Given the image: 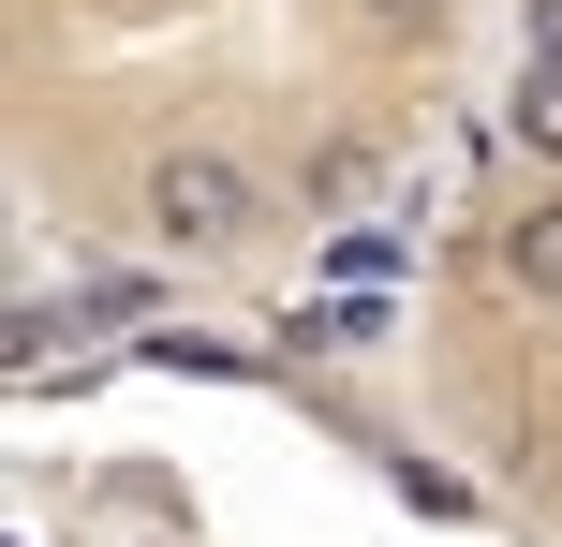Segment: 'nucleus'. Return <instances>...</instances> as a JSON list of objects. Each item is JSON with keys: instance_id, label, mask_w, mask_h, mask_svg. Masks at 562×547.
<instances>
[{"instance_id": "obj_1", "label": "nucleus", "mask_w": 562, "mask_h": 547, "mask_svg": "<svg viewBox=\"0 0 562 547\" xmlns=\"http://www.w3.org/2000/svg\"><path fill=\"white\" fill-rule=\"evenodd\" d=\"M134 207H148V237L193 252V266H223V252H252V237H267V178L237 163V148H164V163L134 178Z\"/></svg>"}, {"instance_id": "obj_2", "label": "nucleus", "mask_w": 562, "mask_h": 547, "mask_svg": "<svg viewBox=\"0 0 562 547\" xmlns=\"http://www.w3.org/2000/svg\"><path fill=\"white\" fill-rule=\"evenodd\" d=\"M504 282L533 296V311H562V193H533V207H504Z\"/></svg>"}, {"instance_id": "obj_3", "label": "nucleus", "mask_w": 562, "mask_h": 547, "mask_svg": "<svg viewBox=\"0 0 562 547\" xmlns=\"http://www.w3.org/2000/svg\"><path fill=\"white\" fill-rule=\"evenodd\" d=\"M504 134H518V163H562V59H518V89H504Z\"/></svg>"}, {"instance_id": "obj_4", "label": "nucleus", "mask_w": 562, "mask_h": 547, "mask_svg": "<svg viewBox=\"0 0 562 547\" xmlns=\"http://www.w3.org/2000/svg\"><path fill=\"white\" fill-rule=\"evenodd\" d=\"M370 30H385V45H429V30H445V0H370Z\"/></svg>"}, {"instance_id": "obj_5", "label": "nucleus", "mask_w": 562, "mask_h": 547, "mask_svg": "<svg viewBox=\"0 0 562 547\" xmlns=\"http://www.w3.org/2000/svg\"><path fill=\"white\" fill-rule=\"evenodd\" d=\"M518 59H562V0H518Z\"/></svg>"}]
</instances>
